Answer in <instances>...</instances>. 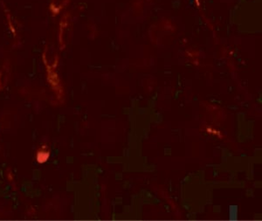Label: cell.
Listing matches in <instances>:
<instances>
[{
	"label": "cell",
	"instance_id": "obj_1",
	"mask_svg": "<svg viewBox=\"0 0 262 221\" xmlns=\"http://www.w3.org/2000/svg\"><path fill=\"white\" fill-rule=\"evenodd\" d=\"M41 60L45 68L46 79L48 86L57 100L61 101L64 98V87L57 70L59 67V55L54 48L46 45L42 51Z\"/></svg>",
	"mask_w": 262,
	"mask_h": 221
},
{
	"label": "cell",
	"instance_id": "obj_2",
	"mask_svg": "<svg viewBox=\"0 0 262 221\" xmlns=\"http://www.w3.org/2000/svg\"><path fill=\"white\" fill-rule=\"evenodd\" d=\"M0 6H1L4 15L6 18V26L8 27V30H9L10 33L12 36L14 44L16 46L19 45L20 44V36H19V33H18L15 18L12 15V12L10 11L8 6H6V4L5 3L4 0H0Z\"/></svg>",
	"mask_w": 262,
	"mask_h": 221
},
{
	"label": "cell",
	"instance_id": "obj_3",
	"mask_svg": "<svg viewBox=\"0 0 262 221\" xmlns=\"http://www.w3.org/2000/svg\"><path fill=\"white\" fill-rule=\"evenodd\" d=\"M70 25H71V16L69 12H67L65 14H63L58 26V47L60 51L64 50L67 46V37H68V32L70 28Z\"/></svg>",
	"mask_w": 262,
	"mask_h": 221
},
{
	"label": "cell",
	"instance_id": "obj_4",
	"mask_svg": "<svg viewBox=\"0 0 262 221\" xmlns=\"http://www.w3.org/2000/svg\"><path fill=\"white\" fill-rule=\"evenodd\" d=\"M12 63L9 59H6L0 66V92L8 87L12 78Z\"/></svg>",
	"mask_w": 262,
	"mask_h": 221
},
{
	"label": "cell",
	"instance_id": "obj_5",
	"mask_svg": "<svg viewBox=\"0 0 262 221\" xmlns=\"http://www.w3.org/2000/svg\"><path fill=\"white\" fill-rule=\"evenodd\" d=\"M70 0H50L48 4V11L53 17L60 14L66 9V7L69 6Z\"/></svg>",
	"mask_w": 262,
	"mask_h": 221
},
{
	"label": "cell",
	"instance_id": "obj_6",
	"mask_svg": "<svg viewBox=\"0 0 262 221\" xmlns=\"http://www.w3.org/2000/svg\"><path fill=\"white\" fill-rule=\"evenodd\" d=\"M51 157L50 147L47 144H43L36 150L34 159L39 165H43L49 160Z\"/></svg>",
	"mask_w": 262,
	"mask_h": 221
},
{
	"label": "cell",
	"instance_id": "obj_7",
	"mask_svg": "<svg viewBox=\"0 0 262 221\" xmlns=\"http://www.w3.org/2000/svg\"><path fill=\"white\" fill-rule=\"evenodd\" d=\"M5 176H6V180L8 181L10 185H12L13 190H17L15 185V174L13 172V170L11 168L8 167L5 171Z\"/></svg>",
	"mask_w": 262,
	"mask_h": 221
}]
</instances>
